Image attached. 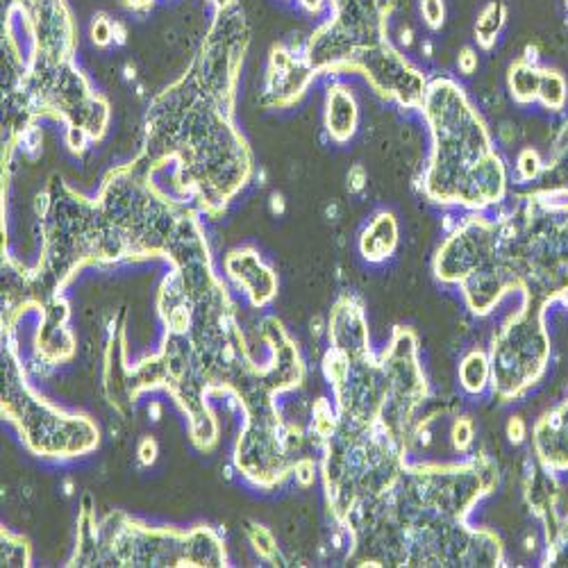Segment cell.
I'll use <instances>...</instances> for the list:
<instances>
[{
	"instance_id": "obj_18",
	"label": "cell",
	"mask_w": 568,
	"mask_h": 568,
	"mask_svg": "<svg viewBox=\"0 0 568 568\" xmlns=\"http://www.w3.org/2000/svg\"><path fill=\"white\" fill-rule=\"evenodd\" d=\"M505 17V10L500 3H491L483 17L478 19V26H476V39L480 41V45H485V49H491L494 41H496V34L503 26V19Z\"/></svg>"
},
{
	"instance_id": "obj_14",
	"label": "cell",
	"mask_w": 568,
	"mask_h": 568,
	"mask_svg": "<svg viewBox=\"0 0 568 568\" xmlns=\"http://www.w3.org/2000/svg\"><path fill=\"white\" fill-rule=\"evenodd\" d=\"M357 121H359V110L353 93L346 87H329L327 99H325L327 134L333 136V141H337V144H346L357 130Z\"/></svg>"
},
{
	"instance_id": "obj_21",
	"label": "cell",
	"mask_w": 568,
	"mask_h": 568,
	"mask_svg": "<svg viewBox=\"0 0 568 568\" xmlns=\"http://www.w3.org/2000/svg\"><path fill=\"white\" fill-rule=\"evenodd\" d=\"M450 439H453V448L459 455H466L470 450L473 442H476V425H473L470 418H457L453 425Z\"/></svg>"
},
{
	"instance_id": "obj_10",
	"label": "cell",
	"mask_w": 568,
	"mask_h": 568,
	"mask_svg": "<svg viewBox=\"0 0 568 568\" xmlns=\"http://www.w3.org/2000/svg\"><path fill=\"white\" fill-rule=\"evenodd\" d=\"M316 71L310 67L305 55H294V51L275 45L268 58L266 80H264V103L271 108H292L298 103Z\"/></svg>"
},
{
	"instance_id": "obj_26",
	"label": "cell",
	"mask_w": 568,
	"mask_h": 568,
	"mask_svg": "<svg viewBox=\"0 0 568 568\" xmlns=\"http://www.w3.org/2000/svg\"><path fill=\"white\" fill-rule=\"evenodd\" d=\"M158 455H160V446L153 437H144L139 442V448H136V457H139V464L141 466H153L158 462Z\"/></svg>"
},
{
	"instance_id": "obj_29",
	"label": "cell",
	"mask_w": 568,
	"mask_h": 568,
	"mask_svg": "<svg viewBox=\"0 0 568 568\" xmlns=\"http://www.w3.org/2000/svg\"><path fill=\"white\" fill-rule=\"evenodd\" d=\"M121 3H123V8H128L136 14H146L155 6V0H121Z\"/></svg>"
},
{
	"instance_id": "obj_6",
	"label": "cell",
	"mask_w": 568,
	"mask_h": 568,
	"mask_svg": "<svg viewBox=\"0 0 568 568\" xmlns=\"http://www.w3.org/2000/svg\"><path fill=\"white\" fill-rule=\"evenodd\" d=\"M318 448L327 507L342 528L362 507L385 496L407 466V444L383 428L357 425L339 414L335 430Z\"/></svg>"
},
{
	"instance_id": "obj_5",
	"label": "cell",
	"mask_w": 568,
	"mask_h": 568,
	"mask_svg": "<svg viewBox=\"0 0 568 568\" xmlns=\"http://www.w3.org/2000/svg\"><path fill=\"white\" fill-rule=\"evenodd\" d=\"M323 371L342 418L375 425L409 446L418 428L416 416L428 398L418 339L412 329L396 327L381 359L371 351L351 355L327 351Z\"/></svg>"
},
{
	"instance_id": "obj_1",
	"label": "cell",
	"mask_w": 568,
	"mask_h": 568,
	"mask_svg": "<svg viewBox=\"0 0 568 568\" xmlns=\"http://www.w3.org/2000/svg\"><path fill=\"white\" fill-rule=\"evenodd\" d=\"M251 26L236 3L214 19L186 71L153 99L134 162L153 178L171 166L169 196L221 219L255 173L253 153L234 123L236 87Z\"/></svg>"
},
{
	"instance_id": "obj_9",
	"label": "cell",
	"mask_w": 568,
	"mask_h": 568,
	"mask_svg": "<svg viewBox=\"0 0 568 568\" xmlns=\"http://www.w3.org/2000/svg\"><path fill=\"white\" fill-rule=\"evenodd\" d=\"M548 305L524 298L520 310L511 314L491 342V392L500 403L526 396L548 368L550 337L546 329Z\"/></svg>"
},
{
	"instance_id": "obj_19",
	"label": "cell",
	"mask_w": 568,
	"mask_h": 568,
	"mask_svg": "<svg viewBox=\"0 0 568 568\" xmlns=\"http://www.w3.org/2000/svg\"><path fill=\"white\" fill-rule=\"evenodd\" d=\"M3 566H30L28 541L3 530Z\"/></svg>"
},
{
	"instance_id": "obj_13",
	"label": "cell",
	"mask_w": 568,
	"mask_h": 568,
	"mask_svg": "<svg viewBox=\"0 0 568 568\" xmlns=\"http://www.w3.org/2000/svg\"><path fill=\"white\" fill-rule=\"evenodd\" d=\"M532 444L541 468L568 473V400L535 425Z\"/></svg>"
},
{
	"instance_id": "obj_4",
	"label": "cell",
	"mask_w": 568,
	"mask_h": 568,
	"mask_svg": "<svg viewBox=\"0 0 568 568\" xmlns=\"http://www.w3.org/2000/svg\"><path fill=\"white\" fill-rule=\"evenodd\" d=\"M433 132L430 166L425 171V196L442 205L485 210L503 201L507 175L491 136L459 84L437 78L420 105Z\"/></svg>"
},
{
	"instance_id": "obj_30",
	"label": "cell",
	"mask_w": 568,
	"mask_h": 568,
	"mask_svg": "<svg viewBox=\"0 0 568 568\" xmlns=\"http://www.w3.org/2000/svg\"><path fill=\"white\" fill-rule=\"evenodd\" d=\"M476 67H478L476 55H473L470 51H464V55H459V69L464 73H473V69H476Z\"/></svg>"
},
{
	"instance_id": "obj_2",
	"label": "cell",
	"mask_w": 568,
	"mask_h": 568,
	"mask_svg": "<svg viewBox=\"0 0 568 568\" xmlns=\"http://www.w3.org/2000/svg\"><path fill=\"white\" fill-rule=\"evenodd\" d=\"M498 483L487 455L405 466L396 485L362 507L346 530L359 566H503L500 539L466 516Z\"/></svg>"
},
{
	"instance_id": "obj_20",
	"label": "cell",
	"mask_w": 568,
	"mask_h": 568,
	"mask_svg": "<svg viewBox=\"0 0 568 568\" xmlns=\"http://www.w3.org/2000/svg\"><path fill=\"white\" fill-rule=\"evenodd\" d=\"M248 541H251V546L255 548V552H257L262 559H266V561L275 559V555H277V544H275V537H273L271 530H266V528H262V526H253V528L248 530Z\"/></svg>"
},
{
	"instance_id": "obj_28",
	"label": "cell",
	"mask_w": 568,
	"mask_h": 568,
	"mask_svg": "<svg viewBox=\"0 0 568 568\" xmlns=\"http://www.w3.org/2000/svg\"><path fill=\"white\" fill-rule=\"evenodd\" d=\"M364 184H366V173H364V169H362V166L351 169V173H348V189H351V192H353V194L362 192Z\"/></svg>"
},
{
	"instance_id": "obj_22",
	"label": "cell",
	"mask_w": 568,
	"mask_h": 568,
	"mask_svg": "<svg viewBox=\"0 0 568 568\" xmlns=\"http://www.w3.org/2000/svg\"><path fill=\"white\" fill-rule=\"evenodd\" d=\"M116 39V23H112L108 17H99L91 23V41L105 49Z\"/></svg>"
},
{
	"instance_id": "obj_11",
	"label": "cell",
	"mask_w": 568,
	"mask_h": 568,
	"mask_svg": "<svg viewBox=\"0 0 568 568\" xmlns=\"http://www.w3.org/2000/svg\"><path fill=\"white\" fill-rule=\"evenodd\" d=\"M223 268L255 310L268 307L277 296V275L255 248H236L227 253Z\"/></svg>"
},
{
	"instance_id": "obj_16",
	"label": "cell",
	"mask_w": 568,
	"mask_h": 568,
	"mask_svg": "<svg viewBox=\"0 0 568 568\" xmlns=\"http://www.w3.org/2000/svg\"><path fill=\"white\" fill-rule=\"evenodd\" d=\"M459 385L466 394L480 396L491 387V359L483 351H470L459 364Z\"/></svg>"
},
{
	"instance_id": "obj_24",
	"label": "cell",
	"mask_w": 568,
	"mask_h": 568,
	"mask_svg": "<svg viewBox=\"0 0 568 568\" xmlns=\"http://www.w3.org/2000/svg\"><path fill=\"white\" fill-rule=\"evenodd\" d=\"M294 478L301 487H312L316 480V462L312 457H301L294 468Z\"/></svg>"
},
{
	"instance_id": "obj_17",
	"label": "cell",
	"mask_w": 568,
	"mask_h": 568,
	"mask_svg": "<svg viewBox=\"0 0 568 568\" xmlns=\"http://www.w3.org/2000/svg\"><path fill=\"white\" fill-rule=\"evenodd\" d=\"M541 80H544V71H535L530 64L518 62L516 67H511V73H509L511 97L518 103L537 101L541 91Z\"/></svg>"
},
{
	"instance_id": "obj_7",
	"label": "cell",
	"mask_w": 568,
	"mask_h": 568,
	"mask_svg": "<svg viewBox=\"0 0 568 568\" xmlns=\"http://www.w3.org/2000/svg\"><path fill=\"white\" fill-rule=\"evenodd\" d=\"M87 524L82 514L71 566H227L223 539L205 526L149 528L121 511Z\"/></svg>"
},
{
	"instance_id": "obj_23",
	"label": "cell",
	"mask_w": 568,
	"mask_h": 568,
	"mask_svg": "<svg viewBox=\"0 0 568 568\" xmlns=\"http://www.w3.org/2000/svg\"><path fill=\"white\" fill-rule=\"evenodd\" d=\"M539 171H541V162H539L535 151H526L524 155L518 158V175H520V180L530 182V180H535L539 175Z\"/></svg>"
},
{
	"instance_id": "obj_3",
	"label": "cell",
	"mask_w": 568,
	"mask_h": 568,
	"mask_svg": "<svg viewBox=\"0 0 568 568\" xmlns=\"http://www.w3.org/2000/svg\"><path fill=\"white\" fill-rule=\"evenodd\" d=\"M3 55L10 110L6 166L37 119L64 123V134L105 136L110 105L75 62L78 28L67 0H3Z\"/></svg>"
},
{
	"instance_id": "obj_15",
	"label": "cell",
	"mask_w": 568,
	"mask_h": 568,
	"mask_svg": "<svg viewBox=\"0 0 568 568\" xmlns=\"http://www.w3.org/2000/svg\"><path fill=\"white\" fill-rule=\"evenodd\" d=\"M398 246V223L389 212L377 214L362 232L359 251L368 262H385L396 253Z\"/></svg>"
},
{
	"instance_id": "obj_25",
	"label": "cell",
	"mask_w": 568,
	"mask_h": 568,
	"mask_svg": "<svg viewBox=\"0 0 568 568\" xmlns=\"http://www.w3.org/2000/svg\"><path fill=\"white\" fill-rule=\"evenodd\" d=\"M420 10L428 26L439 28L444 23V0H420Z\"/></svg>"
},
{
	"instance_id": "obj_8",
	"label": "cell",
	"mask_w": 568,
	"mask_h": 568,
	"mask_svg": "<svg viewBox=\"0 0 568 568\" xmlns=\"http://www.w3.org/2000/svg\"><path fill=\"white\" fill-rule=\"evenodd\" d=\"M3 414L30 453L49 459H73L89 455L101 444V430L89 416L67 414L28 387L17 351L8 344L3 366Z\"/></svg>"
},
{
	"instance_id": "obj_31",
	"label": "cell",
	"mask_w": 568,
	"mask_h": 568,
	"mask_svg": "<svg viewBox=\"0 0 568 568\" xmlns=\"http://www.w3.org/2000/svg\"><path fill=\"white\" fill-rule=\"evenodd\" d=\"M271 212H273V214H282V212H284V199H282V194H273V196H271Z\"/></svg>"
},
{
	"instance_id": "obj_12",
	"label": "cell",
	"mask_w": 568,
	"mask_h": 568,
	"mask_svg": "<svg viewBox=\"0 0 568 568\" xmlns=\"http://www.w3.org/2000/svg\"><path fill=\"white\" fill-rule=\"evenodd\" d=\"M327 342L335 353H364L371 351L368 323L362 303L355 296H342L327 321Z\"/></svg>"
},
{
	"instance_id": "obj_27",
	"label": "cell",
	"mask_w": 568,
	"mask_h": 568,
	"mask_svg": "<svg viewBox=\"0 0 568 568\" xmlns=\"http://www.w3.org/2000/svg\"><path fill=\"white\" fill-rule=\"evenodd\" d=\"M507 437H509V442L511 444H524L526 442V437H528V425H526V420L520 418V416H511V420L507 423Z\"/></svg>"
},
{
	"instance_id": "obj_32",
	"label": "cell",
	"mask_w": 568,
	"mask_h": 568,
	"mask_svg": "<svg viewBox=\"0 0 568 568\" xmlns=\"http://www.w3.org/2000/svg\"><path fill=\"white\" fill-rule=\"evenodd\" d=\"M149 414H151L153 420H160V418H162V405H160V403H151Z\"/></svg>"
}]
</instances>
